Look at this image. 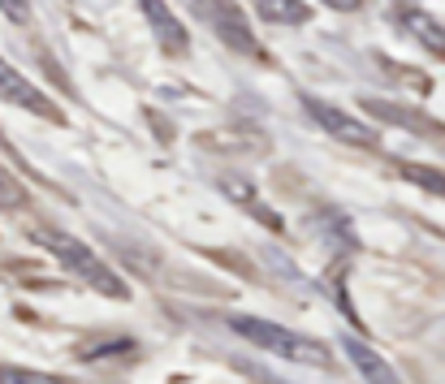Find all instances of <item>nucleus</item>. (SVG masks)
Wrapping results in <instances>:
<instances>
[{"mask_svg": "<svg viewBox=\"0 0 445 384\" xmlns=\"http://www.w3.org/2000/svg\"><path fill=\"white\" fill-rule=\"evenodd\" d=\"M31 242L43 246L57 264H65V272H73V276H78L83 285H91L95 294L117 298V302H126V298H130V285L121 280V272H117L113 264H104L83 238L65 234V229H31Z\"/></svg>", "mask_w": 445, "mask_h": 384, "instance_id": "f257e3e1", "label": "nucleus"}, {"mask_svg": "<svg viewBox=\"0 0 445 384\" xmlns=\"http://www.w3.org/2000/svg\"><path fill=\"white\" fill-rule=\"evenodd\" d=\"M229 328L242 341L277 354L285 363H299V367H329V358H333V350L325 341L307 337V332H294V328H281L273 320H260V315H229Z\"/></svg>", "mask_w": 445, "mask_h": 384, "instance_id": "f03ea898", "label": "nucleus"}, {"mask_svg": "<svg viewBox=\"0 0 445 384\" xmlns=\"http://www.w3.org/2000/svg\"><path fill=\"white\" fill-rule=\"evenodd\" d=\"M190 9L199 13L212 27V35L225 48H234L238 57H260V39H255L251 17H246V9L238 0H190Z\"/></svg>", "mask_w": 445, "mask_h": 384, "instance_id": "7ed1b4c3", "label": "nucleus"}, {"mask_svg": "<svg viewBox=\"0 0 445 384\" xmlns=\"http://www.w3.org/2000/svg\"><path fill=\"white\" fill-rule=\"evenodd\" d=\"M303 108H307V117L320 125V130L333 134L337 143H351V147H376V143H381V138H376V130H372V125H367L363 117H355V113H346V108L329 104V99L303 95Z\"/></svg>", "mask_w": 445, "mask_h": 384, "instance_id": "20e7f679", "label": "nucleus"}, {"mask_svg": "<svg viewBox=\"0 0 445 384\" xmlns=\"http://www.w3.org/2000/svg\"><path fill=\"white\" fill-rule=\"evenodd\" d=\"M0 99H9V104H17V108H27V113H35V117H48V121L61 125V108L27 78V73H17L5 57H0Z\"/></svg>", "mask_w": 445, "mask_h": 384, "instance_id": "39448f33", "label": "nucleus"}, {"mask_svg": "<svg viewBox=\"0 0 445 384\" xmlns=\"http://www.w3.org/2000/svg\"><path fill=\"white\" fill-rule=\"evenodd\" d=\"M139 9H143V17H147V27H152V35H156V43H160V52H169V57H182L186 48H190V31H186V22L173 13L164 0H139Z\"/></svg>", "mask_w": 445, "mask_h": 384, "instance_id": "423d86ee", "label": "nucleus"}, {"mask_svg": "<svg viewBox=\"0 0 445 384\" xmlns=\"http://www.w3.org/2000/svg\"><path fill=\"white\" fill-rule=\"evenodd\" d=\"M341 350H346V358L355 363V371H359L367 384H402V376L393 371V367H389V363H385V358H381L372 346H367V341H359L355 332H346V337H341Z\"/></svg>", "mask_w": 445, "mask_h": 384, "instance_id": "0eeeda50", "label": "nucleus"}, {"mask_svg": "<svg viewBox=\"0 0 445 384\" xmlns=\"http://www.w3.org/2000/svg\"><path fill=\"white\" fill-rule=\"evenodd\" d=\"M398 17H402V31H407L419 48H424V52H432V57H441V61H445V27H441V22H437L432 13L407 5Z\"/></svg>", "mask_w": 445, "mask_h": 384, "instance_id": "6e6552de", "label": "nucleus"}, {"mask_svg": "<svg viewBox=\"0 0 445 384\" xmlns=\"http://www.w3.org/2000/svg\"><path fill=\"white\" fill-rule=\"evenodd\" d=\"M260 22H273V27H303L311 22V9L303 0H260Z\"/></svg>", "mask_w": 445, "mask_h": 384, "instance_id": "1a4fd4ad", "label": "nucleus"}, {"mask_svg": "<svg viewBox=\"0 0 445 384\" xmlns=\"http://www.w3.org/2000/svg\"><path fill=\"white\" fill-rule=\"evenodd\" d=\"M225 190H229V199H234V203H242V208H251V212H255V216H260L268 229H277V225H281V220H277V216H273V212H268L264 203L255 199V186H246V182H238V177H229V182H225Z\"/></svg>", "mask_w": 445, "mask_h": 384, "instance_id": "9d476101", "label": "nucleus"}, {"mask_svg": "<svg viewBox=\"0 0 445 384\" xmlns=\"http://www.w3.org/2000/svg\"><path fill=\"white\" fill-rule=\"evenodd\" d=\"M402 177L411 186L419 190H428V194H441L445 199V173L441 169H428V164H402Z\"/></svg>", "mask_w": 445, "mask_h": 384, "instance_id": "9b49d317", "label": "nucleus"}, {"mask_svg": "<svg viewBox=\"0 0 445 384\" xmlns=\"http://www.w3.org/2000/svg\"><path fill=\"white\" fill-rule=\"evenodd\" d=\"M0 384H61V380L43 376V371H31V367H5L0 363Z\"/></svg>", "mask_w": 445, "mask_h": 384, "instance_id": "f8f14e48", "label": "nucleus"}, {"mask_svg": "<svg viewBox=\"0 0 445 384\" xmlns=\"http://www.w3.org/2000/svg\"><path fill=\"white\" fill-rule=\"evenodd\" d=\"M0 13L9 22H17V27H27L31 22V0H0Z\"/></svg>", "mask_w": 445, "mask_h": 384, "instance_id": "ddd939ff", "label": "nucleus"}, {"mask_svg": "<svg viewBox=\"0 0 445 384\" xmlns=\"http://www.w3.org/2000/svg\"><path fill=\"white\" fill-rule=\"evenodd\" d=\"M17 203H22V186L0 169V208H17Z\"/></svg>", "mask_w": 445, "mask_h": 384, "instance_id": "4468645a", "label": "nucleus"}, {"mask_svg": "<svg viewBox=\"0 0 445 384\" xmlns=\"http://www.w3.org/2000/svg\"><path fill=\"white\" fill-rule=\"evenodd\" d=\"M320 5H329V9H341V13H351V9H359L363 0H320Z\"/></svg>", "mask_w": 445, "mask_h": 384, "instance_id": "2eb2a0df", "label": "nucleus"}]
</instances>
